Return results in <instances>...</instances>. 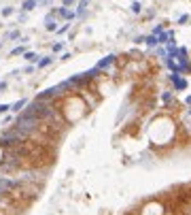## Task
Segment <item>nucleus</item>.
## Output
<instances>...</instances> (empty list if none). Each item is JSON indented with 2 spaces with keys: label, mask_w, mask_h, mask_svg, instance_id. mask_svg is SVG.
<instances>
[{
  "label": "nucleus",
  "mask_w": 191,
  "mask_h": 215,
  "mask_svg": "<svg viewBox=\"0 0 191 215\" xmlns=\"http://www.w3.org/2000/svg\"><path fill=\"white\" fill-rule=\"evenodd\" d=\"M51 62H53V58H51V56H47V58H43V60H38V66H40V68H45V66H49Z\"/></svg>",
  "instance_id": "obj_8"
},
{
  "label": "nucleus",
  "mask_w": 191,
  "mask_h": 215,
  "mask_svg": "<svg viewBox=\"0 0 191 215\" xmlns=\"http://www.w3.org/2000/svg\"><path fill=\"white\" fill-rule=\"evenodd\" d=\"M34 6H36V0H26L23 2V11H32Z\"/></svg>",
  "instance_id": "obj_9"
},
{
  "label": "nucleus",
  "mask_w": 191,
  "mask_h": 215,
  "mask_svg": "<svg viewBox=\"0 0 191 215\" xmlns=\"http://www.w3.org/2000/svg\"><path fill=\"white\" fill-rule=\"evenodd\" d=\"M23 139H26V136H23L19 130L11 128V130H6V132L0 134V145H17V143H21Z\"/></svg>",
  "instance_id": "obj_3"
},
{
  "label": "nucleus",
  "mask_w": 191,
  "mask_h": 215,
  "mask_svg": "<svg viewBox=\"0 0 191 215\" xmlns=\"http://www.w3.org/2000/svg\"><path fill=\"white\" fill-rule=\"evenodd\" d=\"M23 115H28V117H36V119H49L55 115V111H53V106H49L45 100H32L26 104V109L21 111Z\"/></svg>",
  "instance_id": "obj_1"
},
{
  "label": "nucleus",
  "mask_w": 191,
  "mask_h": 215,
  "mask_svg": "<svg viewBox=\"0 0 191 215\" xmlns=\"http://www.w3.org/2000/svg\"><path fill=\"white\" fill-rule=\"evenodd\" d=\"M161 100H163V102H170V100H172V92H163V94H161Z\"/></svg>",
  "instance_id": "obj_12"
},
{
  "label": "nucleus",
  "mask_w": 191,
  "mask_h": 215,
  "mask_svg": "<svg viewBox=\"0 0 191 215\" xmlns=\"http://www.w3.org/2000/svg\"><path fill=\"white\" fill-rule=\"evenodd\" d=\"M13 128L19 130L23 136H30V134L38 128V119H36V117H28V115L19 113V115H17V119H15V126H13Z\"/></svg>",
  "instance_id": "obj_2"
},
{
  "label": "nucleus",
  "mask_w": 191,
  "mask_h": 215,
  "mask_svg": "<svg viewBox=\"0 0 191 215\" xmlns=\"http://www.w3.org/2000/svg\"><path fill=\"white\" fill-rule=\"evenodd\" d=\"M140 9H142L140 2H134V4H132V11H134V13H140Z\"/></svg>",
  "instance_id": "obj_14"
},
{
  "label": "nucleus",
  "mask_w": 191,
  "mask_h": 215,
  "mask_svg": "<svg viewBox=\"0 0 191 215\" xmlns=\"http://www.w3.org/2000/svg\"><path fill=\"white\" fill-rule=\"evenodd\" d=\"M19 53H26V49H23V47H15V49L11 51V56H19Z\"/></svg>",
  "instance_id": "obj_13"
},
{
  "label": "nucleus",
  "mask_w": 191,
  "mask_h": 215,
  "mask_svg": "<svg viewBox=\"0 0 191 215\" xmlns=\"http://www.w3.org/2000/svg\"><path fill=\"white\" fill-rule=\"evenodd\" d=\"M47 30H55V19H53V15L47 17Z\"/></svg>",
  "instance_id": "obj_11"
},
{
  "label": "nucleus",
  "mask_w": 191,
  "mask_h": 215,
  "mask_svg": "<svg viewBox=\"0 0 191 215\" xmlns=\"http://www.w3.org/2000/svg\"><path fill=\"white\" fill-rule=\"evenodd\" d=\"M72 2H75V0H64V4H66V6H68V4H72Z\"/></svg>",
  "instance_id": "obj_17"
},
{
  "label": "nucleus",
  "mask_w": 191,
  "mask_h": 215,
  "mask_svg": "<svg viewBox=\"0 0 191 215\" xmlns=\"http://www.w3.org/2000/svg\"><path fill=\"white\" fill-rule=\"evenodd\" d=\"M13 187V181H9V179H0V196L6 194V190H11Z\"/></svg>",
  "instance_id": "obj_6"
},
{
  "label": "nucleus",
  "mask_w": 191,
  "mask_h": 215,
  "mask_svg": "<svg viewBox=\"0 0 191 215\" xmlns=\"http://www.w3.org/2000/svg\"><path fill=\"white\" fill-rule=\"evenodd\" d=\"M6 111H11V104H0V113H6Z\"/></svg>",
  "instance_id": "obj_15"
},
{
  "label": "nucleus",
  "mask_w": 191,
  "mask_h": 215,
  "mask_svg": "<svg viewBox=\"0 0 191 215\" xmlns=\"http://www.w3.org/2000/svg\"><path fill=\"white\" fill-rule=\"evenodd\" d=\"M113 62H115V56H106L104 60H100V62H98V66H96V68H98V70H102V68H108V66L113 64Z\"/></svg>",
  "instance_id": "obj_4"
},
{
  "label": "nucleus",
  "mask_w": 191,
  "mask_h": 215,
  "mask_svg": "<svg viewBox=\"0 0 191 215\" xmlns=\"http://www.w3.org/2000/svg\"><path fill=\"white\" fill-rule=\"evenodd\" d=\"M62 47H64L62 43H55V45H53V51H62Z\"/></svg>",
  "instance_id": "obj_16"
},
{
  "label": "nucleus",
  "mask_w": 191,
  "mask_h": 215,
  "mask_svg": "<svg viewBox=\"0 0 191 215\" xmlns=\"http://www.w3.org/2000/svg\"><path fill=\"white\" fill-rule=\"evenodd\" d=\"M23 58L28 60V62H36V60H38V56H36V53H32V51H26V53H23Z\"/></svg>",
  "instance_id": "obj_10"
},
{
  "label": "nucleus",
  "mask_w": 191,
  "mask_h": 215,
  "mask_svg": "<svg viewBox=\"0 0 191 215\" xmlns=\"http://www.w3.org/2000/svg\"><path fill=\"white\" fill-rule=\"evenodd\" d=\"M187 104H191V96H187Z\"/></svg>",
  "instance_id": "obj_18"
},
{
  "label": "nucleus",
  "mask_w": 191,
  "mask_h": 215,
  "mask_svg": "<svg viewBox=\"0 0 191 215\" xmlns=\"http://www.w3.org/2000/svg\"><path fill=\"white\" fill-rule=\"evenodd\" d=\"M170 79H172V83H174V89H185V87H187V81H185V79H178L176 75H170Z\"/></svg>",
  "instance_id": "obj_5"
},
{
  "label": "nucleus",
  "mask_w": 191,
  "mask_h": 215,
  "mask_svg": "<svg viewBox=\"0 0 191 215\" xmlns=\"http://www.w3.org/2000/svg\"><path fill=\"white\" fill-rule=\"evenodd\" d=\"M28 104V100L26 98H21V100H17L15 104H11V111H15V113H19V111H23V106Z\"/></svg>",
  "instance_id": "obj_7"
}]
</instances>
